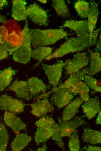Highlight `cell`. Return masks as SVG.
I'll use <instances>...</instances> for the list:
<instances>
[{"label":"cell","instance_id":"836d02e7","mask_svg":"<svg viewBox=\"0 0 101 151\" xmlns=\"http://www.w3.org/2000/svg\"><path fill=\"white\" fill-rule=\"evenodd\" d=\"M9 33L8 30L5 26H0V44H3Z\"/></svg>","mask_w":101,"mask_h":151},{"label":"cell","instance_id":"ac0fdd59","mask_svg":"<svg viewBox=\"0 0 101 151\" xmlns=\"http://www.w3.org/2000/svg\"><path fill=\"white\" fill-rule=\"evenodd\" d=\"M22 42V38L20 34L13 31L9 33L3 45L11 55L20 46Z\"/></svg>","mask_w":101,"mask_h":151},{"label":"cell","instance_id":"d6986e66","mask_svg":"<svg viewBox=\"0 0 101 151\" xmlns=\"http://www.w3.org/2000/svg\"><path fill=\"white\" fill-rule=\"evenodd\" d=\"M27 82L31 97L40 93H44L49 87L42 80L35 77L28 79Z\"/></svg>","mask_w":101,"mask_h":151},{"label":"cell","instance_id":"e575fe53","mask_svg":"<svg viewBox=\"0 0 101 151\" xmlns=\"http://www.w3.org/2000/svg\"><path fill=\"white\" fill-rule=\"evenodd\" d=\"M101 30V28L97 29L93 32L91 37L89 40V47L95 45L97 38Z\"/></svg>","mask_w":101,"mask_h":151},{"label":"cell","instance_id":"6da1fadb","mask_svg":"<svg viewBox=\"0 0 101 151\" xmlns=\"http://www.w3.org/2000/svg\"><path fill=\"white\" fill-rule=\"evenodd\" d=\"M29 31L31 46L35 48L54 44L70 35L62 28L29 29Z\"/></svg>","mask_w":101,"mask_h":151},{"label":"cell","instance_id":"3957f363","mask_svg":"<svg viewBox=\"0 0 101 151\" xmlns=\"http://www.w3.org/2000/svg\"><path fill=\"white\" fill-rule=\"evenodd\" d=\"M28 20L20 33L22 42L19 47L13 53V59L15 62L24 64H26L31 57L32 51Z\"/></svg>","mask_w":101,"mask_h":151},{"label":"cell","instance_id":"ffe728a7","mask_svg":"<svg viewBox=\"0 0 101 151\" xmlns=\"http://www.w3.org/2000/svg\"><path fill=\"white\" fill-rule=\"evenodd\" d=\"M90 10L88 16V25L89 35V40L97 22L98 15V4L95 1L91 0L90 1Z\"/></svg>","mask_w":101,"mask_h":151},{"label":"cell","instance_id":"484cf974","mask_svg":"<svg viewBox=\"0 0 101 151\" xmlns=\"http://www.w3.org/2000/svg\"><path fill=\"white\" fill-rule=\"evenodd\" d=\"M16 71L8 67L0 71V92L2 91L10 83Z\"/></svg>","mask_w":101,"mask_h":151},{"label":"cell","instance_id":"d6a6232c","mask_svg":"<svg viewBox=\"0 0 101 151\" xmlns=\"http://www.w3.org/2000/svg\"><path fill=\"white\" fill-rule=\"evenodd\" d=\"M85 83L91 89L97 92L101 91V83L98 80L88 75H86L84 78Z\"/></svg>","mask_w":101,"mask_h":151},{"label":"cell","instance_id":"b9f144b4","mask_svg":"<svg viewBox=\"0 0 101 151\" xmlns=\"http://www.w3.org/2000/svg\"><path fill=\"white\" fill-rule=\"evenodd\" d=\"M6 21L5 18L1 15L0 14V22L4 23Z\"/></svg>","mask_w":101,"mask_h":151},{"label":"cell","instance_id":"f35d334b","mask_svg":"<svg viewBox=\"0 0 101 151\" xmlns=\"http://www.w3.org/2000/svg\"><path fill=\"white\" fill-rule=\"evenodd\" d=\"M96 124L101 125V110L98 113V115L96 120Z\"/></svg>","mask_w":101,"mask_h":151},{"label":"cell","instance_id":"8d00e7d4","mask_svg":"<svg viewBox=\"0 0 101 151\" xmlns=\"http://www.w3.org/2000/svg\"><path fill=\"white\" fill-rule=\"evenodd\" d=\"M101 34L99 36L98 39L97 40L95 47V50L96 52H100L101 50Z\"/></svg>","mask_w":101,"mask_h":151},{"label":"cell","instance_id":"8992f818","mask_svg":"<svg viewBox=\"0 0 101 151\" xmlns=\"http://www.w3.org/2000/svg\"><path fill=\"white\" fill-rule=\"evenodd\" d=\"M89 58L86 52H78L71 59L67 60L64 62L65 69L68 75L76 72L87 66Z\"/></svg>","mask_w":101,"mask_h":151},{"label":"cell","instance_id":"7bdbcfd3","mask_svg":"<svg viewBox=\"0 0 101 151\" xmlns=\"http://www.w3.org/2000/svg\"><path fill=\"white\" fill-rule=\"evenodd\" d=\"M38 1L40 2V3H43L45 4L47 3V1L46 0H37Z\"/></svg>","mask_w":101,"mask_h":151},{"label":"cell","instance_id":"f1b7e54d","mask_svg":"<svg viewBox=\"0 0 101 151\" xmlns=\"http://www.w3.org/2000/svg\"><path fill=\"white\" fill-rule=\"evenodd\" d=\"M53 136V133L48 128L38 127L35 136V141L37 145L44 142Z\"/></svg>","mask_w":101,"mask_h":151},{"label":"cell","instance_id":"cb8c5ba5","mask_svg":"<svg viewBox=\"0 0 101 151\" xmlns=\"http://www.w3.org/2000/svg\"><path fill=\"white\" fill-rule=\"evenodd\" d=\"M82 138L84 142L92 145L100 143L101 133L88 128H84Z\"/></svg>","mask_w":101,"mask_h":151},{"label":"cell","instance_id":"1f68e13d","mask_svg":"<svg viewBox=\"0 0 101 151\" xmlns=\"http://www.w3.org/2000/svg\"><path fill=\"white\" fill-rule=\"evenodd\" d=\"M68 142V147L71 151H78L80 149V143L77 130H75L71 136Z\"/></svg>","mask_w":101,"mask_h":151},{"label":"cell","instance_id":"60d3db41","mask_svg":"<svg viewBox=\"0 0 101 151\" xmlns=\"http://www.w3.org/2000/svg\"><path fill=\"white\" fill-rule=\"evenodd\" d=\"M7 2V1L6 0H0V8L3 7Z\"/></svg>","mask_w":101,"mask_h":151},{"label":"cell","instance_id":"52a82bcc","mask_svg":"<svg viewBox=\"0 0 101 151\" xmlns=\"http://www.w3.org/2000/svg\"><path fill=\"white\" fill-rule=\"evenodd\" d=\"M42 65L50 83L53 87V89L55 88L62 76L63 69L65 65L64 62L59 60L52 65L43 64Z\"/></svg>","mask_w":101,"mask_h":151},{"label":"cell","instance_id":"d4e9b609","mask_svg":"<svg viewBox=\"0 0 101 151\" xmlns=\"http://www.w3.org/2000/svg\"><path fill=\"white\" fill-rule=\"evenodd\" d=\"M32 137L27 134H17L11 144L12 151H19L24 148L30 143Z\"/></svg>","mask_w":101,"mask_h":151},{"label":"cell","instance_id":"83f0119b","mask_svg":"<svg viewBox=\"0 0 101 151\" xmlns=\"http://www.w3.org/2000/svg\"><path fill=\"white\" fill-rule=\"evenodd\" d=\"M52 5L58 16L63 18L70 16L68 8L64 0H53Z\"/></svg>","mask_w":101,"mask_h":151},{"label":"cell","instance_id":"9c48e42d","mask_svg":"<svg viewBox=\"0 0 101 151\" xmlns=\"http://www.w3.org/2000/svg\"><path fill=\"white\" fill-rule=\"evenodd\" d=\"M27 16L34 23L39 26L48 24L46 11L35 3L30 4L26 8Z\"/></svg>","mask_w":101,"mask_h":151},{"label":"cell","instance_id":"4dcf8cb0","mask_svg":"<svg viewBox=\"0 0 101 151\" xmlns=\"http://www.w3.org/2000/svg\"><path fill=\"white\" fill-rule=\"evenodd\" d=\"M9 139V135L5 126L0 122V151L6 150Z\"/></svg>","mask_w":101,"mask_h":151},{"label":"cell","instance_id":"f546056e","mask_svg":"<svg viewBox=\"0 0 101 151\" xmlns=\"http://www.w3.org/2000/svg\"><path fill=\"white\" fill-rule=\"evenodd\" d=\"M74 8L81 18L87 17L90 10V5L87 1L83 0L77 1L74 3Z\"/></svg>","mask_w":101,"mask_h":151},{"label":"cell","instance_id":"7a4b0ae2","mask_svg":"<svg viewBox=\"0 0 101 151\" xmlns=\"http://www.w3.org/2000/svg\"><path fill=\"white\" fill-rule=\"evenodd\" d=\"M89 36L70 38L45 59L60 57L69 53L84 51L89 47Z\"/></svg>","mask_w":101,"mask_h":151},{"label":"cell","instance_id":"d590c367","mask_svg":"<svg viewBox=\"0 0 101 151\" xmlns=\"http://www.w3.org/2000/svg\"><path fill=\"white\" fill-rule=\"evenodd\" d=\"M9 54L3 45L0 44V61L8 57Z\"/></svg>","mask_w":101,"mask_h":151},{"label":"cell","instance_id":"277c9868","mask_svg":"<svg viewBox=\"0 0 101 151\" xmlns=\"http://www.w3.org/2000/svg\"><path fill=\"white\" fill-rule=\"evenodd\" d=\"M53 93L50 101L59 108H62L68 105L71 102L74 97V96L71 94L67 89L62 88L44 93L37 97L36 100L48 98L49 95Z\"/></svg>","mask_w":101,"mask_h":151},{"label":"cell","instance_id":"5bb4252c","mask_svg":"<svg viewBox=\"0 0 101 151\" xmlns=\"http://www.w3.org/2000/svg\"><path fill=\"white\" fill-rule=\"evenodd\" d=\"M14 92L18 97L29 100L31 98L27 81L15 80L8 89Z\"/></svg>","mask_w":101,"mask_h":151},{"label":"cell","instance_id":"5b68a950","mask_svg":"<svg viewBox=\"0 0 101 151\" xmlns=\"http://www.w3.org/2000/svg\"><path fill=\"white\" fill-rule=\"evenodd\" d=\"M35 125L37 127H44L49 128L53 133L52 139L63 150H64V144L62 139L58 125L53 118L48 116L42 117L36 121Z\"/></svg>","mask_w":101,"mask_h":151},{"label":"cell","instance_id":"ab89813d","mask_svg":"<svg viewBox=\"0 0 101 151\" xmlns=\"http://www.w3.org/2000/svg\"><path fill=\"white\" fill-rule=\"evenodd\" d=\"M47 150V145L46 143L44 144L40 148H38L37 151H46Z\"/></svg>","mask_w":101,"mask_h":151},{"label":"cell","instance_id":"7c38bea8","mask_svg":"<svg viewBox=\"0 0 101 151\" xmlns=\"http://www.w3.org/2000/svg\"><path fill=\"white\" fill-rule=\"evenodd\" d=\"M62 26L69 28L74 30L77 37L89 36L86 21L68 20L64 22Z\"/></svg>","mask_w":101,"mask_h":151},{"label":"cell","instance_id":"30bf717a","mask_svg":"<svg viewBox=\"0 0 101 151\" xmlns=\"http://www.w3.org/2000/svg\"><path fill=\"white\" fill-rule=\"evenodd\" d=\"M58 126L61 137H70L72 133L78 127L88 124L87 123L79 117L72 120L65 121L58 117Z\"/></svg>","mask_w":101,"mask_h":151},{"label":"cell","instance_id":"603a6c76","mask_svg":"<svg viewBox=\"0 0 101 151\" xmlns=\"http://www.w3.org/2000/svg\"><path fill=\"white\" fill-rule=\"evenodd\" d=\"M90 62L87 75L92 76L99 72L101 69V58L100 52L89 50Z\"/></svg>","mask_w":101,"mask_h":151},{"label":"cell","instance_id":"4316f807","mask_svg":"<svg viewBox=\"0 0 101 151\" xmlns=\"http://www.w3.org/2000/svg\"><path fill=\"white\" fill-rule=\"evenodd\" d=\"M52 49L48 46L39 47L32 50L31 57L38 61L37 65L41 62L42 60L51 54Z\"/></svg>","mask_w":101,"mask_h":151},{"label":"cell","instance_id":"ba28073f","mask_svg":"<svg viewBox=\"0 0 101 151\" xmlns=\"http://www.w3.org/2000/svg\"><path fill=\"white\" fill-rule=\"evenodd\" d=\"M25 104L7 94L0 95V110L18 114L24 111Z\"/></svg>","mask_w":101,"mask_h":151},{"label":"cell","instance_id":"4fadbf2b","mask_svg":"<svg viewBox=\"0 0 101 151\" xmlns=\"http://www.w3.org/2000/svg\"><path fill=\"white\" fill-rule=\"evenodd\" d=\"M3 119L6 124L16 134H18L21 130H26V124L13 113L5 111Z\"/></svg>","mask_w":101,"mask_h":151},{"label":"cell","instance_id":"8fae6325","mask_svg":"<svg viewBox=\"0 0 101 151\" xmlns=\"http://www.w3.org/2000/svg\"><path fill=\"white\" fill-rule=\"evenodd\" d=\"M48 98L37 100L30 104L32 108L31 113L37 117H41L45 116L48 113L52 112L54 110V107Z\"/></svg>","mask_w":101,"mask_h":151},{"label":"cell","instance_id":"2e32d148","mask_svg":"<svg viewBox=\"0 0 101 151\" xmlns=\"http://www.w3.org/2000/svg\"><path fill=\"white\" fill-rule=\"evenodd\" d=\"M88 68H86L71 74L64 82L55 88L53 89L50 91L62 88L69 89L79 81L83 80L84 77L88 74Z\"/></svg>","mask_w":101,"mask_h":151},{"label":"cell","instance_id":"44dd1931","mask_svg":"<svg viewBox=\"0 0 101 151\" xmlns=\"http://www.w3.org/2000/svg\"><path fill=\"white\" fill-rule=\"evenodd\" d=\"M84 101L80 97L75 98L68 104L64 110L62 114V119L65 121L71 119L75 116L80 107Z\"/></svg>","mask_w":101,"mask_h":151},{"label":"cell","instance_id":"e0dca14e","mask_svg":"<svg viewBox=\"0 0 101 151\" xmlns=\"http://www.w3.org/2000/svg\"><path fill=\"white\" fill-rule=\"evenodd\" d=\"M26 1L23 0L13 1L11 16L15 20L21 21L26 18Z\"/></svg>","mask_w":101,"mask_h":151},{"label":"cell","instance_id":"7402d4cb","mask_svg":"<svg viewBox=\"0 0 101 151\" xmlns=\"http://www.w3.org/2000/svg\"><path fill=\"white\" fill-rule=\"evenodd\" d=\"M73 95L79 94L80 98L85 102L89 99V87L82 80L67 89Z\"/></svg>","mask_w":101,"mask_h":151},{"label":"cell","instance_id":"74e56055","mask_svg":"<svg viewBox=\"0 0 101 151\" xmlns=\"http://www.w3.org/2000/svg\"><path fill=\"white\" fill-rule=\"evenodd\" d=\"M101 150V147L95 145H88L86 150L87 151H100Z\"/></svg>","mask_w":101,"mask_h":151},{"label":"cell","instance_id":"9a60e30c","mask_svg":"<svg viewBox=\"0 0 101 151\" xmlns=\"http://www.w3.org/2000/svg\"><path fill=\"white\" fill-rule=\"evenodd\" d=\"M83 113L89 119L94 117L100 111L99 100L97 97L89 99L82 105Z\"/></svg>","mask_w":101,"mask_h":151}]
</instances>
